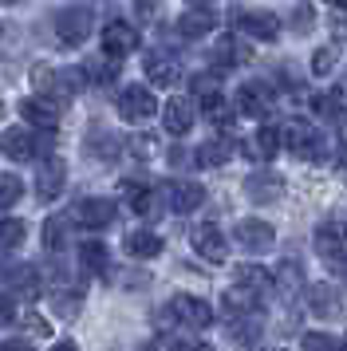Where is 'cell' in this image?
I'll return each instance as SVG.
<instances>
[{
  "label": "cell",
  "mask_w": 347,
  "mask_h": 351,
  "mask_svg": "<svg viewBox=\"0 0 347 351\" xmlns=\"http://www.w3.org/2000/svg\"><path fill=\"white\" fill-rule=\"evenodd\" d=\"M162 319L166 324H186V328H193V332H205V328H213V308L205 300H198V296H174L166 308H162Z\"/></svg>",
  "instance_id": "1"
},
{
  "label": "cell",
  "mask_w": 347,
  "mask_h": 351,
  "mask_svg": "<svg viewBox=\"0 0 347 351\" xmlns=\"http://www.w3.org/2000/svg\"><path fill=\"white\" fill-rule=\"evenodd\" d=\"M115 107H119V119H126V123H146L158 114V99L150 95V87H123Z\"/></svg>",
  "instance_id": "2"
},
{
  "label": "cell",
  "mask_w": 347,
  "mask_h": 351,
  "mask_svg": "<svg viewBox=\"0 0 347 351\" xmlns=\"http://www.w3.org/2000/svg\"><path fill=\"white\" fill-rule=\"evenodd\" d=\"M284 143H288V150H292L296 158H320V154H324V138H320V130H315L308 119H292V123L284 127Z\"/></svg>",
  "instance_id": "3"
},
{
  "label": "cell",
  "mask_w": 347,
  "mask_h": 351,
  "mask_svg": "<svg viewBox=\"0 0 347 351\" xmlns=\"http://www.w3.org/2000/svg\"><path fill=\"white\" fill-rule=\"evenodd\" d=\"M56 36H60L63 44H83L87 36H91V12L79 4V8H63V12H56Z\"/></svg>",
  "instance_id": "4"
},
{
  "label": "cell",
  "mask_w": 347,
  "mask_h": 351,
  "mask_svg": "<svg viewBox=\"0 0 347 351\" xmlns=\"http://www.w3.org/2000/svg\"><path fill=\"white\" fill-rule=\"evenodd\" d=\"M134 48H139V28H134V24L110 20L107 28H103V51H107L110 60H123V56H130Z\"/></svg>",
  "instance_id": "5"
},
{
  "label": "cell",
  "mask_w": 347,
  "mask_h": 351,
  "mask_svg": "<svg viewBox=\"0 0 347 351\" xmlns=\"http://www.w3.org/2000/svg\"><path fill=\"white\" fill-rule=\"evenodd\" d=\"M268 107H272V91H268V83H241L237 87V111L245 114V119H261V114H268Z\"/></svg>",
  "instance_id": "6"
},
{
  "label": "cell",
  "mask_w": 347,
  "mask_h": 351,
  "mask_svg": "<svg viewBox=\"0 0 347 351\" xmlns=\"http://www.w3.org/2000/svg\"><path fill=\"white\" fill-rule=\"evenodd\" d=\"M63 182H67L63 158H44L40 162V174H36V193H40V202H56V197L63 193Z\"/></svg>",
  "instance_id": "7"
},
{
  "label": "cell",
  "mask_w": 347,
  "mask_h": 351,
  "mask_svg": "<svg viewBox=\"0 0 347 351\" xmlns=\"http://www.w3.org/2000/svg\"><path fill=\"white\" fill-rule=\"evenodd\" d=\"M233 237L241 249H249V253H261V249H268L272 241H276V233H272V225L268 221H256V217H245V221H237Z\"/></svg>",
  "instance_id": "8"
},
{
  "label": "cell",
  "mask_w": 347,
  "mask_h": 351,
  "mask_svg": "<svg viewBox=\"0 0 347 351\" xmlns=\"http://www.w3.org/2000/svg\"><path fill=\"white\" fill-rule=\"evenodd\" d=\"M237 24H241V32H245V36H252V40H265V44H272V40L280 36V20L272 16V12H261V8L241 12V16H237Z\"/></svg>",
  "instance_id": "9"
},
{
  "label": "cell",
  "mask_w": 347,
  "mask_h": 351,
  "mask_svg": "<svg viewBox=\"0 0 347 351\" xmlns=\"http://www.w3.org/2000/svg\"><path fill=\"white\" fill-rule=\"evenodd\" d=\"M193 249H198V256H205L209 265H221V261L229 256L225 233H221L217 225H202V229H193Z\"/></svg>",
  "instance_id": "10"
},
{
  "label": "cell",
  "mask_w": 347,
  "mask_h": 351,
  "mask_svg": "<svg viewBox=\"0 0 347 351\" xmlns=\"http://www.w3.org/2000/svg\"><path fill=\"white\" fill-rule=\"evenodd\" d=\"M162 127L170 130V134H189V127H193V103H189L186 95H174L166 99V107H162Z\"/></svg>",
  "instance_id": "11"
},
{
  "label": "cell",
  "mask_w": 347,
  "mask_h": 351,
  "mask_svg": "<svg viewBox=\"0 0 347 351\" xmlns=\"http://www.w3.org/2000/svg\"><path fill=\"white\" fill-rule=\"evenodd\" d=\"M75 221L87 229H107L115 221V202L110 197H83L75 209Z\"/></svg>",
  "instance_id": "12"
},
{
  "label": "cell",
  "mask_w": 347,
  "mask_h": 351,
  "mask_svg": "<svg viewBox=\"0 0 347 351\" xmlns=\"http://www.w3.org/2000/svg\"><path fill=\"white\" fill-rule=\"evenodd\" d=\"M315 249L331 261H339L347 253V225L344 221H320L315 225Z\"/></svg>",
  "instance_id": "13"
},
{
  "label": "cell",
  "mask_w": 347,
  "mask_h": 351,
  "mask_svg": "<svg viewBox=\"0 0 347 351\" xmlns=\"http://www.w3.org/2000/svg\"><path fill=\"white\" fill-rule=\"evenodd\" d=\"M202 202H205V190L198 182H170V186H166V206H170L174 213H193Z\"/></svg>",
  "instance_id": "14"
},
{
  "label": "cell",
  "mask_w": 347,
  "mask_h": 351,
  "mask_svg": "<svg viewBox=\"0 0 347 351\" xmlns=\"http://www.w3.org/2000/svg\"><path fill=\"white\" fill-rule=\"evenodd\" d=\"M233 285H237V292H245V296H265L268 288H272V272L261 269V265H237Z\"/></svg>",
  "instance_id": "15"
},
{
  "label": "cell",
  "mask_w": 347,
  "mask_h": 351,
  "mask_svg": "<svg viewBox=\"0 0 347 351\" xmlns=\"http://www.w3.org/2000/svg\"><path fill=\"white\" fill-rule=\"evenodd\" d=\"M20 114L28 119L32 127H40V130H56V123H60V103H51V99H24L20 103Z\"/></svg>",
  "instance_id": "16"
},
{
  "label": "cell",
  "mask_w": 347,
  "mask_h": 351,
  "mask_svg": "<svg viewBox=\"0 0 347 351\" xmlns=\"http://www.w3.org/2000/svg\"><path fill=\"white\" fill-rule=\"evenodd\" d=\"M0 150L12 162H28L32 154H36V138H32V130H24V127H8L0 134Z\"/></svg>",
  "instance_id": "17"
},
{
  "label": "cell",
  "mask_w": 347,
  "mask_h": 351,
  "mask_svg": "<svg viewBox=\"0 0 347 351\" xmlns=\"http://www.w3.org/2000/svg\"><path fill=\"white\" fill-rule=\"evenodd\" d=\"M308 308H312L315 316L335 319L339 312H344V300H339L335 285H312V288H308Z\"/></svg>",
  "instance_id": "18"
},
{
  "label": "cell",
  "mask_w": 347,
  "mask_h": 351,
  "mask_svg": "<svg viewBox=\"0 0 347 351\" xmlns=\"http://www.w3.org/2000/svg\"><path fill=\"white\" fill-rule=\"evenodd\" d=\"M123 197H126V206L134 209L139 217H154L158 197H154V190H150L146 182H123Z\"/></svg>",
  "instance_id": "19"
},
{
  "label": "cell",
  "mask_w": 347,
  "mask_h": 351,
  "mask_svg": "<svg viewBox=\"0 0 347 351\" xmlns=\"http://www.w3.org/2000/svg\"><path fill=\"white\" fill-rule=\"evenodd\" d=\"M213 24H217V16L209 8H189L186 16L178 20V32L186 36V40H202V36L213 32Z\"/></svg>",
  "instance_id": "20"
},
{
  "label": "cell",
  "mask_w": 347,
  "mask_h": 351,
  "mask_svg": "<svg viewBox=\"0 0 347 351\" xmlns=\"http://www.w3.org/2000/svg\"><path fill=\"white\" fill-rule=\"evenodd\" d=\"M126 253L139 256V261H154L162 253V237L150 229H134V233H126Z\"/></svg>",
  "instance_id": "21"
},
{
  "label": "cell",
  "mask_w": 347,
  "mask_h": 351,
  "mask_svg": "<svg viewBox=\"0 0 347 351\" xmlns=\"http://www.w3.org/2000/svg\"><path fill=\"white\" fill-rule=\"evenodd\" d=\"M280 190H284V182H280V174H252L249 182H245V193H249L252 202H276L280 197Z\"/></svg>",
  "instance_id": "22"
},
{
  "label": "cell",
  "mask_w": 347,
  "mask_h": 351,
  "mask_svg": "<svg viewBox=\"0 0 347 351\" xmlns=\"http://www.w3.org/2000/svg\"><path fill=\"white\" fill-rule=\"evenodd\" d=\"M146 75H150L154 87H174L182 71H178V64H174L170 56H146Z\"/></svg>",
  "instance_id": "23"
},
{
  "label": "cell",
  "mask_w": 347,
  "mask_h": 351,
  "mask_svg": "<svg viewBox=\"0 0 347 351\" xmlns=\"http://www.w3.org/2000/svg\"><path fill=\"white\" fill-rule=\"evenodd\" d=\"M276 150H280V130H276V127H261L256 134H252V143H249L252 158L268 162V158H276Z\"/></svg>",
  "instance_id": "24"
},
{
  "label": "cell",
  "mask_w": 347,
  "mask_h": 351,
  "mask_svg": "<svg viewBox=\"0 0 347 351\" xmlns=\"http://www.w3.org/2000/svg\"><path fill=\"white\" fill-rule=\"evenodd\" d=\"M245 60H249V51L241 48L237 40H229V36L217 40V48H213V64H217V67H241Z\"/></svg>",
  "instance_id": "25"
},
{
  "label": "cell",
  "mask_w": 347,
  "mask_h": 351,
  "mask_svg": "<svg viewBox=\"0 0 347 351\" xmlns=\"http://www.w3.org/2000/svg\"><path fill=\"white\" fill-rule=\"evenodd\" d=\"M79 261L87 272H107V245L103 241H83L79 245Z\"/></svg>",
  "instance_id": "26"
},
{
  "label": "cell",
  "mask_w": 347,
  "mask_h": 351,
  "mask_svg": "<svg viewBox=\"0 0 347 351\" xmlns=\"http://www.w3.org/2000/svg\"><path fill=\"white\" fill-rule=\"evenodd\" d=\"M24 237H28L24 221H16V217H4V221H0V253L20 249V245H24Z\"/></svg>",
  "instance_id": "27"
},
{
  "label": "cell",
  "mask_w": 347,
  "mask_h": 351,
  "mask_svg": "<svg viewBox=\"0 0 347 351\" xmlns=\"http://www.w3.org/2000/svg\"><path fill=\"white\" fill-rule=\"evenodd\" d=\"M229 154H233L229 143H205V146H198V166H221Z\"/></svg>",
  "instance_id": "28"
},
{
  "label": "cell",
  "mask_w": 347,
  "mask_h": 351,
  "mask_svg": "<svg viewBox=\"0 0 347 351\" xmlns=\"http://www.w3.org/2000/svg\"><path fill=\"white\" fill-rule=\"evenodd\" d=\"M63 237H67V221H63V217H47V221H44V245H47V253H60Z\"/></svg>",
  "instance_id": "29"
},
{
  "label": "cell",
  "mask_w": 347,
  "mask_h": 351,
  "mask_svg": "<svg viewBox=\"0 0 347 351\" xmlns=\"http://www.w3.org/2000/svg\"><path fill=\"white\" fill-rule=\"evenodd\" d=\"M24 197V182L16 174H0V209H8V206H16Z\"/></svg>",
  "instance_id": "30"
},
{
  "label": "cell",
  "mask_w": 347,
  "mask_h": 351,
  "mask_svg": "<svg viewBox=\"0 0 347 351\" xmlns=\"http://www.w3.org/2000/svg\"><path fill=\"white\" fill-rule=\"evenodd\" d=\"M115 75H119L115 64H103V60H87L83 64V80H91V83H115Z\"/></svg>",
  "instance_id": "31"
},
{
  "label": "cell",
  "mask_w": 347,
  "mask_h": 351,
  "mask_svg": "<svg viewBox=\"0 0 347 351\" xmlns=\"http://www.w3.org/2000/svg\"><path fill=\"white\" fill-rule=\"evenodd\" d=\"M12 285H16L20 296H28V300H32V296H40V272H36V269H20Z\"/></svg>",
  "instance_id": "32"
},
{
  "label": "cell",
  "mask_w": 347,
  "mask_h": 351,
  "mask_svg": "<svg viewBox=\"0 0 347 351\" xmlns=\"http://www.w3.org/2000/svg\"><path fill=\"white\" fill-rule=\"evenodd\" d=\"M300 348H304V351H339V343H335L328 332H308Z\"/></svg>",
  "instance_id": "33"
},
{
  "label": "cell",
  "mask_w": 347,
  "mask_h": 351,
  "mask_svg": "<svg viewBox=\"0 0 347 351\" xmlns=\"http://www.w3.org/2000/svg\"><path fill=\"white\" fill-rule=\"evenodd\" d=\"M331 67H335V51L331 48H320L312 56V75H331Z\"/></svg>",
  "instance_id": "34"
},
{
  "label": "cell",
  "mask_w": 347,
  "mask_h": 351,
  "mask_svg": "<svg viewBox=\"0 0 347 351\" xmlns=\"http://www.w3.org/2000/svg\"><path fill=\"white\" fill-rule=\"evenodd\" d=\"M12 319H16V300L8 292H0V328H8Z\"/></svg>",
  "instance_id": "35"
},
{
  "label": "cell",
  "mask_w": 347,
  "mask_h": 351,
  "mask_svg": "<svg viewBox=\"0 0 347 351\" xmlns=\"http://www.w3.org/2000/svg\"><path fill=\"white\" fill-rule=\"evenodd\" d=\"M312 107H315L320 114H331V111H335V95H315Z\"/></svg>",
  "instance_id": "36"
},
{
  "label": "cell",
  "mask_w": 347,
  "mask_h": 351,
  "mask_svg": "<svg viewBox=\"0 0 347 351\" xmlns=\"http://www.w3.org/2000/svg\"><path fill=\"white\" fill-rule=\"evenodd\" d=\"M0 351H36L28 343V339H4V343H0Z\"/></svg>",
  "instance_id": "37"
},
{
  "label": "cell",
  "mask_w": 347,
  "mask_h": 351,
  "mask_svg": "<svg viewBox=\"0 0 347 351\" xmlns=\"http://www.w3.org/2000/svg\"><path fill=\"white\" fill-rule=\"evenodd\" d=\"M170 351H213L209 343H170Z\"/></svg>",
  "instance_id": "38"
},
{
  "label": "cell",
  "mask_w": 347,
  "mask_h": 351,
  "mask_svg": "<svg viewBox=\"0 0 347 351\" xmlns=\"http://www.w3.org/2000/svg\"><path fill=\"white\" fill-rule=\"evenodd\" d=\"M158 12V0H139V16H154Z\"/></svg>",
  "instance_id": "39"
},
{
  "label": "cell",
  "mask_w": 347,
  "mask_h": 351,
  "mask_svg": "<svg viewBox=\"0 0 347 351\" xmlns=\"http://www.w3.org/2000/svg\"><path fill=\"white\" fill-rule=\"evenodd\" d=\"M51 351H79V348H75V343H71V339H63V343H56V348H51Z\"/></svg>",
  "instance_id": "40"
},
{
  "label": "cell",
  "mask_w": 347,
  "mask_h": 351,
  "mask_svg": "<svg viewBox=\"0 0 347 351\" xmlns=\"http://www.w3.org/2000/svg\"><path fill=\"white\" fill-rule=\"evenodd\" d=\"M324 4H331V8H347V0H324Z\"/></svg>",
  "instance_id": "41"
},
{
  "label": "cell",
  "mask_w": 347,
  "mask_h": 351,
  "mask_svg": "<svg viewBox=\"0 0 347 351\" xmlns=\"http://www.w3.org/2000/svg\"><path fill=\"white\" fill-rule=\"evenodd\" d=\"M189 4H202V8H205V4H209V0H189Z\"/></svg>",
  "instance_id": "42"
},
{
  "label": "cell",
  "mask_w": 347,
  "mask_h": 351,
  "mask_svg": "<svg viewBox=\"0 0 347 351\" xmlns=\"http://www.w3.org/2000/svg\"><path fill=\"white\" fill-rule=\"evenodd\" d=\"M339 351H347V335H344V343H339Z\"/></svg>",
  "instance_id": "43"
},
{
  "label": "cell",
  "mask_w": 347,
  "mask_h": 351,
  "mask_svg": "<svg viewBox=\"0 0 347 351\" xmlns=\"http://www.w3.org/2000/svg\"><path fill=\"white\" fill-rule=\"evenodd\" d=\"M0 4H20V0H0Z\"/></svg>",
  "instance_id": "44"
},
{
  "label": "cell",
  "mask_w": 347,
  "mask_h": 351,
  "mask_svg": "<svg viewBox=\"0 0 347 351\" xmlns=\"http://www.w3.org/2000/svg\"><path fill=\"white\" fill-rule=\"evenodd\" d=\"M0 119H4V103H0Z\"/></svg>",
  "instance_id": "45"
},
{
  "label": "cell",
  "mask_w": 347,
  "mask_h": 351,
  "mask_svg": "<svg viewBox=\"0 0 347 351\" xmlns=\"http://www.w3.org/2000/svg\"><path fill=\"white\" fill-rule=\"evenodd\" d=\"M268 351H284V348H268Z\"/></svg>",
  "instance_id": "46"
}]
</instances>
